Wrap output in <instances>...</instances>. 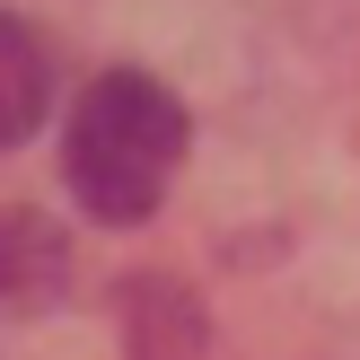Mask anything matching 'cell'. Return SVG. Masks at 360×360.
Wrapping results in <instances>:
<instances>
[{
    "instance_id": "cell-2",
    "label": "cell",
    "mask_w": 360,
    "mask_h": 360,
    "mask_svg": "<svg viewBox=\"0 0 360 360\" xmlns=\"http://www.w3.org/2000/svg\"><path fill=\"white\" fill-rule=\"evenodd\" d=\"M123 343H132V360H202V299L185 281L141 273L123 290Z\"/></svg>"
},
{
    "instance_id": "cell-4",
    "label": "cell",
    "mask_w": 360,
    "mask_h": 360,
    "mask_svg": "<svg viewBox=\"0 0 360 360\" xmlns=\"http://www.w3.org/2000/svg\"><path fill=\"white\" fill-rule=\"evenodd\" d=\"M62 281V229L35 211H0V299H44Z\"/></svg>"
},
{
    "instance_id": "cell-1",
    "label": "cell",
    "mask_w": 360,
    "mask_h": 360,
    "mask_svg": "<svg viewBox=\"0 0 360 360\" xmlns=\"http://www.w3.org/2000/svg\"><path fill=\"white\" fill-rule=\"evenodd\" d=\"M185 141L193 123L176 105V88H158L150 70H105V79H88V97L62 123V185L88 220L132 229L167 202Z\"/></svg>"
},
{
    "instance_id": "cell-3",
    "label": "cell",
    "mask_w": 360,
    "mask_h": 360,
    "mask_svg": "<svg viewBox=\"0 0 360 360\" xmlns=\"http://www.w3.org/2000/svg\"><path fill=\"white\" fill-rule=\"evenodd\" d=\"M44 105H53V62H44V35L27 18L0 9V150L44 132Z\"/></svg>"
}]
</instances>
